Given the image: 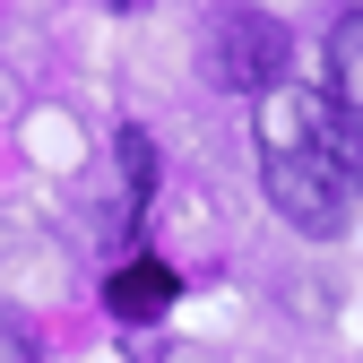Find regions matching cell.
Returning a JSON list of instances; mask_svg holds the SVG:
<instances>
[{
	"mask_svg": "<svg viewBox=\"0 0 363 363\" xmlns=\"http://www.w3.org/2000/svg\"><path fill=\"white\" fill-rule=\"evenodd\" d=\"M208 52H216V78L234 86V96H268V86H286V26L268 9H242V0H225L208 18Z\"/></svg>",
	"mask_w": 363,
	"mask_h": 363,
	"instance_id": "obj_2",
	"label": "cell"
},
{
	"mask_svg": "<svg viewBox=\"0 0 363 363\" xmlns=\"http://www.w3.org/2000/svg\"><path fill=\"white\" fill-rule=\"evenodd\" d=\"M121 182H130V208H147V199H156V147H147V130H139V121L121 130Z\"/></svg>",
	"mask_w": 363,
	"mask_h": 363,
	"instance_id": "obj_5",
	"label": "cell"
},
{
	"mask_svg": "<svg viewBox=\"0 0 363 363\" xmlns=\"http://www.w3.org/2000/svg\"><path fill=\"white\" fill-rule=\"evenodd\" d=\"M329 96L363 121V9H346L337 35H329Z\"/></svg>",
	"mask_w": 363,
	"mask_h": 363,
	"instance_id": "obj_4",
	"label": "cell"
},
{
	"mask_svg": "<svg viewBox=\"0 0 363 363\" xmlns=\"http://www.w3.org/2000/svg\"><path fill=\"white\" fill-rule=\"evenodd\" d=\"M173 294H182V277L164 259H130V268H113V286H104V303H113V320H164L173 311Z\"/></svg>",
	"mask_w": 363,
	"mask_h": 363,
	"instance_id": "obj_3",
	"label": "cell"
},
{
	"mask_svg": "<svg viewBox=\"0 0 363 363\" xmlns=\"http://www.w3.org/2000/svg\"><path fill=\"white\" fill-rule=\"evenodd\" d=\"M259 191L286 225L303 234H337L363 208V121L337 96L311 86H268L259 96Z\"/></svg>",
	"mask_w": 363,
	"mask_h": 363,
	"instance_id": "obj_1",
	"label": "cell"
},
{
	"mask_svg": "<svg viewBox=\"0 0 363 363\" xmlns=\"http://www.w3.org/2000/svg\"><path fill=\"white\" fill-rule=\"evenodd\" d=\"M35 354H43L35 320H26V311H9V303H0V363H35Z\"/></svg>",
	"mask_w": 363,
	"mask_h": 363,
	"instance_id": "obj_6",
	"label": "cell"
}]
</instances>
